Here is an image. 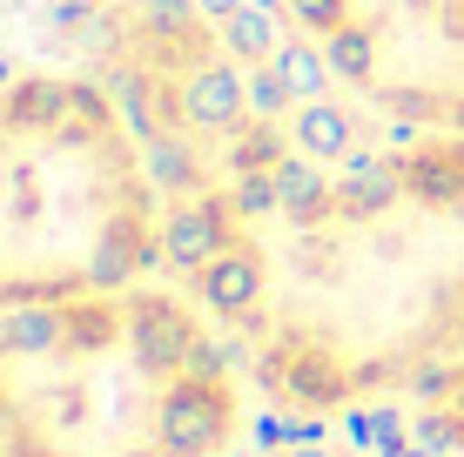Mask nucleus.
I'll list each match as a JSON object with an SVG mask.
<instances>
[{
    "instance_id": "1",
    "label": "nucleus",
    "mask_w": 464,
    "mask_h": 457,
    "mask_svg": "<svg viewBox=\"0 0 464 457\" xmlns=\"http://www.w3.org/2000/svg\"><path fill=\"white\" fill-rule=\"evenodd\" d=\"M229 390L222 376H162V397H155V451L162 457H216L229 444Z\"/></svg>"
},
{
    "instance_id": "2",
    "label": "nucleus",
    "mask_w": 464,
    "mask_h": 457,
    "mask_svg": "<svg viewBox=\"0 0 464 457\" xmlns=\"http://www.w3.org/2000/svg\"><path fill=\"white\" fill-rule=\"evenodd\" d=\"M128 350H135L141 376H182L188 364H196L202 337H196V323H188L169 296H141V303L128 309Z\"/></svg>"
},
{
    "instance_id": "3",
    "label": "nucleus",
    "mask_w": 464,
    "mask_h": 457,
    "mask_svg": "<svg viewBox=\"0 0 464 457\" xmlns=\"http://www.w3.org/2000/svg\"><path fill=\"white\" fill-rule=\"evenodd\" d=\"M196 290H202V303L216 309V317H229V323H249L256 317V303H263V256L243 243V249H222V256H209L196 270Z\"/></svg>"
},
{
    "instance_id": "4",
    "label": "nucleus",
    "mask_w": 464,
    "mask_h": 457,
    "mask_svg": "<svg viewBox=\"0 0 464 457\" xmlns=\"http://www.w3.org/2000/svg\"><path fill=\"white\" fill-rule=\"evenodd\" d=\"M182 115H188V129L229 135L236 121L249 115V74L222 68V61H202V68H188V81H182Z\"/></svg>"
},
{
    "instance_id": "5",
    "label": "nucleus",
    "mask_w": 464,
    "mask_h": 457,
    "mask_svg": "<svg viewBox=\"0 0 464 457\" xmlns=\"http://www.w3.org/2000/svg\"><path fill=\"white\" fill-rule=\"evenodd\" d=\"M229 249V223H222V202L216 195H188L175 202L169 229H162V256L175 262V270H202L209 256H222Z\"/></svg>"
},
{
    "instance_id": "6",
    "label": "nucleus",
    "mask_w": 464,
    "mask_h": 457,
    "mask_svg": "<svg viewBox=\"0 0 464 457\" xmlns=\"http://www.w3.org/2000/svg\"><path fill=\"white\" fill-rule=\"evenodd\" d=\"M269 376H276L283 397H296L303 411H337V404L350 397V364L330 357V350H316V343H296Z\"/></svg>"
},
{
    "instance_id": "7",
    "label": "nucleus",
    "mask_w": 464,
    "mask_h": 457,
    "mask_svg": "<svg viewBox=\"0 0 464 457\" xmlns=\"http://www.w3.org/2000/svg\"><path fill=\"white\" fill-rule=\"evenodd\" d=\"M397 195H404V162L371 155V148H357L343 162V182H337V209L343 215H383Z\"/></svg>"
},
{
    "instance_id": "8",
    "label": "nucleus",
    "mask_w": 464,
    "mask_h": 457,
    "mask_svg": "<svg viewBox=\"0 0 464 457\" xmlns=\"http://www.w3.org/2000/svg\"><path fill=\"white\" fill-rule=\"evenodd\" d=\"M68 343V309L41 303V296H21V303L0 317V350L7 357H47Z\"/></svg>"
},
{
    "instance_id": "9",
    "label": "nucleus",
    "mask_w": 464,
    "mask_h": 457,
    "mask_svg": "<svg viewBox=\"0 0 464 457\" xmlns=\"http://www.w3.org/2000/svg\"><path fill=\"white\" fill-rule=\"evenodd\" d=\"M404 188L430 209H458L464 202V148H424L404 162Z\"/></svg>"
},
{
    "instance_id": "10",
    "label": "nucleus",
    "mask_w": 464,
    "mask_h": 457,
    "mask_svg": "<svg viewBox=\"0 0 464 457\" xmlns=\"http://www.w3.org/2000/svg\"><path fill=\"white\" fill-rule=\"evenodd\" d=\"M149 243H141V229H128V223H115L102 235V249L88 256V290L94 296H108V290H121V282H135V270H149Z\"/></svg>"
},
{
    "instance_id": "11",
    "label": "nucleus",
    "mask_w": 464,
    "mask_h": 457,
    "mask_svg": "<svg viewBox=\"0 0 464 457\" xmlns=\"http://www.w3.org/2000/svg\"><path fill=\"white\" fill-rule=\"evenodd\" d=\"M290 135H296V148L310 155V162H350V115L330 101V94L296 108V129Z\"/></svg>"
},
{
    "instance_id": "12",
    "label": "nucleus",
    "mask_w": 464,
    "mask_h": 457,
    "mask_svg": "<svg viewBox=\"0 0 464 457\" xmlns=\"http://www.w3.org/2000/svg\"><path fill=\"white\" fill-rule=\"evenodd\" d=\"M61 108H68V81H47V74H27V81L7 88V129H34V135H54L61 129Z\"/></svg>"
},
{
    "instance_id": "13",
    "label": "nucleus",
    "mask_w": 464,
    "mask_h": 457,
    "mask_svg": "<svg viewBox=\"0 0 464 457\" xmlns=\"http://www.w3.org/2000/svg\"><path fill=\"white\" fill-rule=\"evenodd\" d=\"M276 188H283L290 223H316L324 209H337V188L324 182V168H316L310 155H283V162H276Z\"/></svg>"
},
{
    "instance_id": "14",
    "label": "nucleus",
    "mask_w": 464,
    "mask_h": 457,
    "mask_svg": "<svg viewBox=\"0 0 464 457\" xmlns=\"http://www.w3.org/2000/svg\"><path fill=\"white\" fill-rule=\"evenodd\" d=\"M269 61H276V74L303 94V101H324V88L337 81V74H330V61H324V47H310V41H283Z\"/></svg>"
},
{
    "instance_id": "15",
    "label": "nucleus",
    "mask_w": 464,
    "mask_h": 457,
    "mask_svg": "<svg viewBox=\"0 0 464 457\" xmlns=\"http://www.w3.org/2000/svg\"><path fill=\"white\" fill-rule=\"evenodd\" d=\"M324 61H330V74L337 81H371V68H377V41L363 34V27H330V41H324Z\"/></svg>"
},
{
    "instance_id": "16",
    "label": "nucleus",
    "mask_w": 464,
    "mask_h": 457,
    "mask_svg": "<svg viewBox=\"0 0 464 457\" xmlns=\"http://www.w3.org/2000/svg\"><path fill=\"white\" fill-rule=\"evenodd\" d=\"M222 47L229 54H243V61H269L276 54V21H269V7H243V14H229L222 21Z\"/></svg>"
},
{
    "instance_id": "17",
    "label": "nucleus",
    "mask_w": 464,
    "mask_h": 457,
    "mask_svg": "<svg viewBox=\"0 0 464 457\" xmlns=\"http://www.w3.org/2000/svg\"><path fill=\"white\" fill-rule=\"evenodd\" d=\"M102 129H108V108H102V94L74 81V88H68V108H61V129H54V135H61V141H82V135H88V141H94Z\"/></svg>"
},
{
    "instance_id": "18",
    "label": "nucleus",
    "mask_w": 464,
    "mask_h": 457,
    "mask_svg": "<svg viewBox=\"0 0 464 457\" xmlns=\"http://www.w3.org/2000/svg\"><path fill=\"white\" fill-rule=\"evenodd\" d=\"M290 101H296V88L276 74V61L249 68V115H256V121H276V115H290Z\"/></svg>"
},
{
    "instance_id": "19",
    "label": "nucleus",
    "mask_w": 464,
    "mask_h": 457,
    "mask_svg": "<svg viewBox=\"0 0 464 457\" xmlns=\"http://www.w3.org/2000/svg\"><path fill=\"white\" fill-rule=\"evenodd\" d=\"M229 209H243V215H269V209H283V188H276V168H243L229 188Z\"/></svg>"
},
{
    "instance_id": "20",
    "label": "nucleus",
    "mask_w": 464,
    "mask_h": 457,
    "mask_svg": "<svg viewBox=\"0 0 464 457\" xmlns=\"http://www.w3.org/2000/svg\"><path fill=\"white\" fill-rule=\"evenodd\" d=\"M149 176L162 182V188H188V182H196V162H188V148H182V141L155 135V141H149Z\"/></svg>"
},
{
    "instance_id": "21",
    "label": "nucleus",
    "mask_w": 464,
    "mask_h": 457,
    "mask_svg": "<svg viewBox=\"0 0 464 457\" xmlns=\"http://www.w3.org/2000/svg\"><path fill=\"white\" fill-rule=\"evenodd\" d=\"M115 94H121V121H128L135 135H149V141L162 135V129H155V115H149V81H141V74H121Z\"/></svg>"
},
{
    "instance_id": "22",
    "label": "nucleus",
    "mask_w": 464,
    "mask_h": 457,
    "mask_svg": "<svg viewBox=\"0 0 464 457\" xmlns=\"http://www.w3.org/2000/svg\"><path fill=\"white\" fill-rule=\"evenodd\" d=\"M276 162H283V148H276V135H269V129H249V135L229 148V168H236V176H243V168H276Z\"/></svg>"
},
{
    "instance_id": "23",
    "label": "nucleus",
    "mask_w": 464,
    "mask_h": 457,
    "mask_svg": "<svg viewBox=\"0 0 464 457\" xmlns=\"http://www.w3.org/2000/svg\"><path fill=\"white\" fill-rule=\"evenodd\" d=\"M149 27L162 41H202L196 21H188V0H149Z\"/></svg>"
},
{
    "instance_id": "24",
    "label": "nucleus",
    "mask_w": 464,
    "mask_h": 457,
    "mask_svg": "<svg viewBox=\"0 0 464 457\" xmlns=\"http://www.w3.org/2000/svg\"><path fill=\"white\" fill-rule=\"evenodd\" d=\"M283 14H296V27H343V0H283Z\"/></svg>"
},
{
    "instance_id": "25",
    "label": "nucleus",
    "mask_w": 464,
    "mask_h": 457,
    "mask_svg": "<svg viewBox=\"0 0 464 457\" xmlns=\"http://www.w3.org/2000/svg\"><path fill=\"white\" fill-rule=\"evenodd\" d=\"M196 7H202V14H209V21H229V14H243V7H249V0H196Z\"/></svg>"
},
{
    "instance_id": "26",
    "label": "nucleus",
    "mask_w": 464,
    "mask_h": 457,
    "mask_svg": "<svg viewBox=\"0 0 464 457\" xmlns=\"http://www.w3.org/2000/svg\"><path fill=\"white\" fill-rule=\"evenodd\" d=\"M397 115H430V101L418 88H397Z\"/></svg>"
},
{
    "instance_id": "27",
    "label": "nucleus",
    "mask_w": 464,
    "mask_h": 457,
    "mask_svg": "<svg viewBox=\"0 0 464 457\" xmlns=\"http://www.w3.org/2000/svg\"><path fill=\"white\" fill-rule=\"evenodd\" d=\"M444 34L464 41V0H451V7H444Z\"/></svg>"
},
{
    "instance_id": "28",
    "label": "nucleus",
    "mask_w": 464,
    "mask_h": 457,
    "mask_svg": "<svg viewBox=\"0 0 464 457\" xmlns=\"http://www.w3.org/2000/svg\"><path fill=\"white\" fill-rule=\"evenodd\" d=\"M14 457H68V451H54V444H34V437H27V444H14Z\"/></svg>"
},
{
    "instance_id": "29",
    "label": "nucleus",
    "mask_w": 464,
    "mask_h": 457,
    "mask_svg": "<svg viewBox=\"0 0 464 457\" xmlns=\"http://www.w3.org/2000/svg\"><path fill=\"white\" fill-rule=\"evenodd\" d=\"M383 457H424V451H404V444H383Z\"/></svg>"
},
{
    "instance_id": "30",
    "label": "nucleus",
    "mask_w": 464,
    "mask_h": 457,
    "mask_svg": "<svg viewBox=\"0 0 464 457\" xmlns=\"http://www.w3.org/2000/svg\"><path fill=\"white\" fill-rule=\"evenodd\" d=\"M14 88V68H7V61H0V94H7Z\"/></svg>"
},
{
    "instance_id": "31",
    "label": "nucleus",
    "mask_w": 464,
    "mask_h": 457,
    "mask_svg": "<svg viewBox=\"0 0 464 457\" xmlns=\"http://www.w3.org/2000/svg\"><path fill=\"white\" fill-rule=\"evenodd\" d=\"M249 7H269V14H276V7H283V0H249Z\"/></svg>"
},
{
    "instance_id": "32",
    "label": "nucleus",
    "mask_w": 464,
    "mask_h": 457,
    "mask_svg": "<svg viewBox=\"0 0 464 457\" xmlns=\"http://www.w3.org/2000/svg\"><path fill=\"white\" fill-rule=\"evenodd\" d=\"M0 129H7V94H0Z\"/></svg>"
},
{
    "instance_id": "33",
    "label": "nucleus",
    "mask_w": 464,
    "mask_h": 457,
    "mask_svg": "<svg viewBox=\"0 0 464 457\" xmlns=\"http://www.w3.org/2000/svg\"><path fill=\"white\" fill-rule=\"evenodd\" d=\"M296 457H324V451H310V444H303V451H296Z\"/></svg>"
},
{
    "instance_id": "34",
    "label": "nucleus",
    "mask_w": 464,
    "mask_h": 457,
    "mask_svg": "<svg viewBox=\"0 0 464 457\" xmlns=\"http://www.w3.org/2000/svg\"><path fill=\"white\" fill-rule=\"evenodd\" d=\"M458 121H464V108H458Z\"/></svg>"
},
{
    "instance_id": "35",
    "label": "nucleus",
    "mask_w": 464,
    "mask_h": 457,
    "mask_svg": "<svg viewBox=\"0 0 464 457\" xmlns=\"http://www.w3.org/2000/svg\"><path fill=\"white\" fill-rule=\"evenodd\" d=\"M88 7H94V0H88Z\"/></svg>"
}]
</instances>
